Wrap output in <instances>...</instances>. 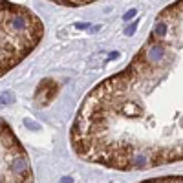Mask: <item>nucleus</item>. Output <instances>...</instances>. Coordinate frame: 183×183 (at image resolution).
Wrapping results in <instances>:
<instances>
[{
  "mask_svg": "<svg viewBox=\"0 0 183 183\" xmlns=\"http://www.w3.org/2000/svg\"><path fill=\"white\" fill-rule=\"evenodd\" d=\"M44 37V24L29 7L0 0V77L33 53Z\"/></svg>",
  "mask_w": 183,
  "mask_h": 183,
  "instance_id": "nucleus-2",
  "label": "nucleus"
},
{
  "mask_svg": "<svg viewBox=\"0 0 183 183\" xmlns=\"http://www.w3.org/2000/svg\"><path fill=\"white\" fill-rule=\"evenodd\" d=\"M70 143L81 159L115 170L183 161V0L158 16L126 68L84 97Z\"/></svg>",
  "mask_w": 183,
  "mask_h": 183,
  "instance_id": "nucleus-1",
  "label": "nucleus"
},
{
  "mask_svg": "<svg viewBox=\"0 0 183 183\" xmlns=\"http://www.w3.org/2000/svg\"><path fill=\"white\" fill-rule=\"evenodd\" d=\"M53 4H59V5H68V7H81V5H88V4H93L97 0H49Z\"/></svg>",
  "mask_w": 183,
  "mask_h": 183,
  "instance_id": "nucleus-4",
  "label": "nucleus"
},
{
  "mask_svg": "<svg viewBox=\"0 0 183 183\" xmlns=\"http://www.w3.org/2000/svg\"><path fill=\"white\" fill-rule=\"evenodd\" d=\"M33 181L29 156L11 126L0 117V183Z\"/></svg>",
  "mask_w": 183,
  "mask_h": 183,
  "instance_id": "nucleus-3",
  "label": "nucleus"
},
{
  "mask_svg": "<svg viewBox=\"0 0 183 183\" xmlns=\"http://www.w3.org/2000/svg\"><path fill=\"white\" fill-rule=\"evenodd\" d=\"M9 101H13V95H11V93H9L7 97H4V95L0 97V104H5V103H9Z\"/></svg>",
  "mask_w": 183,
  "mask_h": 183,
  "instance_id": "nucleus-5",
  "label": "nucleus"
},
{
  "mask_svg": "<svg viewBox=\"0 0 183 183\" xmlns=\"http://www.w3.org/2000/svg\"><path fill=\"white\" fill-rule=\"evenodd\" d=\"M136 26H137V24H132V26H130V27L126 29V35H132V31L136 29Z\"/></svg>",
  "mask_w": 183,
  "mask_h": 183,
  "instance_id": "nucleus-6",
  "label": "nucleus"
},
{
  "mask_svg": "<svg viewBox=\"0 0 183 183\" xmlns=\"http://www.w3.org/2000/svg\"><path fill=\"white\" fill-rule=\"evenodd\" d=\"M132 15H136V9H132V11H130V13L125 16V20H130V16H132Z\"/></svg>",
  "mask_w": 183,
  "mask_h": 183,
  "instance_id": "nucleus-7",
  "label": "nucleus"
}]
</instances>
